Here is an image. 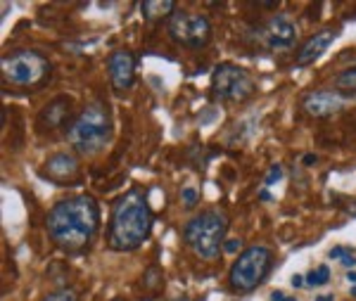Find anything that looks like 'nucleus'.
<instances>
[{
	"label": "nucleus",
	"instance_id": "25",
	"mask_svg": "<svg viewBox=\"0 0 356 301\" xmlns=\"http://www.w3.org/2000/svg\"><path fill=\"white\" fill-rule=\"evenodd\" d=\"M292 287H297V289H300V287H304V285H307V277H302V275H292Z\"/></svg>",
	"mask_w": 356,
	"mask_h": 301
},
{
	"label": "nucleus",
	"instance_id": "9",
	"mask_svg": "<svg viewBox=\"0 0 356 301\" xmlns=\"http://www.w3.org/2000/svg\"><path fill=\"white\" fill-rule=\"evenodd\" d=\"M252 38H254V43L259 48L271 50V53H280V50H290L295 45L297 26L290 17L273 15L252 31Z\"/></svg>",
	"mask_w": 356,
	"mask_h": 301
},
{
	"label": "nucleus",
	"instance_id": "19",
	"mask_svg": "<svg viewBox=\"0 0 356 301\" xmlns=\"http://www.w3.org/2000/svg\"><path fill=\"white\" fill-rule=\"evenodd\" d=\"M328 257L332 261H340L344 268H354L356 266V254L349 247H332Z\"/></svg>",
	"mask_w": 356,
	"mask_h": 301
},
{
	"label": "nucleus",
	"instance_id": "5",
	"mask_svg": "<svg viewBox=\"0 0 356 301\" xmlns=\"http://www.w3.org/2000/svg\"><path fill=\"white\" fill-rule=\"evenodd\" d=\"M273 268V252L264 245H252L238 254V259L231 266L228 273V287L238 294L254 292L257 287L264 285Z\"/></svg>",
	"mask_w": 356,
	"mask_h": 301
},
{
	"label": "nucleus",
	"instance_id": "8",
	"mask_svg": "<svg viewBox=\"0 0 356 301\" xmlns=\"http://www.w3.org/2000/svg\"><path fill=\"white\" fill-rule=\"evenodd\" d=\"M166 31L174 43L191 50H202L211 40V24L204 15L188 13V10H176L166 22Z\"/></svg>",
	"mask_w": 356,
	"mask_h": 301
},
{
	"label": "nucleus",
	"instance_id": "6",
	"mask_svg": "<svg viewBox=\"0 0 356 301\" xmlns=\"http://www.w3.org/2000/svg\"><path fill=\"white\" fill-rule=\"evenodd\" d=\"M3 79L19 88H41L50 81L53 65L38 50H15L3 57Z\"/></svg>",
	"mask_w": 356,
	"mask_h": 301
},
{
	"label": "nucleus",
	"instance_id": "16",
	"mask_svg": "<svg viewBox=\"0 0 356 301\" xmlns=\"http://www.w3.org/2000/svg\"><path fill=\"white\" fill-rule=\"evenodd\" d=\"M140 287H143V292H145L147 301L159 297L164 289V270L159 268V266H150L140 277Z\"/></svg>",
	"mask_w": 356,
	"mask_h": 301
},
{
	"label": "nucleus",
	"instance_id": "28",
	"mask_svg": "<svg viewBox=\"0 0 356 301\" xmlns=\"http://www.w3.org/2000/svg\"><path fill=\"white\" fill-rule=\"evenodd\" d=\"M316 301H335V297H330V294H321V297H316Z\"/></svg>",
	"mask_w": 356,
	"mask_h": 301
},
{
	"label": "nucleus",
	"instance_id": "26",
	"mask_svg": "<svg viewBox=\"0 0 356 301\" xmlns=\"http://www.w3.org/2000/svg\"><path fill=\"white\" fill-rule=\"evenodd\" d=\"M347 280H349V285H352V292L356 294V270H349V273H347Z\"/></svg>",
	"mask_w": 356,
	"mask_h": 301
},
{
	"label": "nucleus",
	"instance_id": "1",
	"mask_svg": "<svg viewBox=\"0 0 356 301\" xmlns=\"http://www.w3.org/2000/svg\"><path fill=\"white\" fill-rule=\"evenodd\" d=\"M100 204L93 195H74L53 204L45 216V230L65 254H83L100 233Z\"/></svg>",
	"mask_w": 356,
	"mask_h": 301
},
{
	"label": "nucleus",
	"instance_id": "23",
	"mask_svg": "<svg viewBox=\"0 0 356 301\" xmlns=\"http://www.w3.org/2000/svg\"><path fill=\"white\" fill-rule=\"evenodd\" d=\"M243 249V240H238V237H233V240H226V245H223V252L226 254H235Z\"/></svg>",
	"mask_w": 356,
	"mask_h": 301
},
{
	"label": "nucleus",
	"instance_id": "21",
	"mask_svg": "<svg viewBox=\"0 0 356 301\" xmlns=\"http://www.w3.org/2000/svg\"><path fill=\"white\" fill-rule=\"evenodd\" d=\"M181 202H183V206H186V209H195V206H197V202H200V193L188 185V188L181 190Z\"/></svg>",
	"mask_w": 356,
	"mask_h": 301
},
{
	"label": "nucleus",
	"instance_id": "10",
	"mask_svg": "<svg viewBox=\"0 0 356 301\" xmlns=\"http://www.w3.org/2000/svg\"><path fill=\"white\" fill-rule=\"evenodd\" d=\"M347 102H349V95H344L340 90H312L302 97V109L309 117L323 119V117H332V114L342 112Z\"/></svg>",
	"mask_w": 356,
	"mask_h": 301
},
{
	"label": "nucleus",
	"instance_id": "18",
	"mask_svg": "<svg viewBox=\"0 0 356 301\" xmlns=\"http://www.w3.org/2000/svg\"><path fill=\"white\" fill-rule=\"evenodd\" d=\"M330 282V268L328 266H316V268L309 270L307 275V285L309 287H323Z\"/></svg>",
	"mask_w": 356,
	"mask_h": 301
},
{
	"label": "nucleus",
	"instance_id": "2",
	"mask_svg": "<svg viewBox=\"0 0 356 301\" xmlns=\"http://www.w3.org/2000/svg\"><path fill=\"white\" fill-rule=\"evenodd\" d=\"M154 213L143 188H131L112 204L107 221V247L112 252H136L150 240Z\"/></svg>",
	"mask_w": 356,
	"mask_h": 301
},
{
	"label": "nucleus",
	"instance_id": "24",
	"mask_svg": "<svg viewBox=\"0 0 356 301\" xmlns=\"http://www.w3.org/2000/svg\"><path fill=\"white\" fill-rule=\"evenodd\" d=\"M271 301H297L292 294H288V292H283V289H273L271 292Z\"/></svg>",
	"mask_w": 356,
	"mask_h": 301
},
{
	"label": "nucleus",
	"instance_id": "27",
	"mask_svg": "<svg viewBox=\"0 0 356 301\" xmlns=\"http://www.w3.org/2000/svg\"><path fill=\"white\" fill-rule=\"evenodd\" d=\"M316 161H318L316 154H307V157H304V164H316Z\"/></svg>",
	"mask_w": 356,
	"mask_h": 301
},
{
	"label": "nucleus",
	"instance_id": "11",
	"mask_svg": "<svg viewBox=\"0 0 356 301\" xmlns=\"http://www.w3.org/2000/svg\"><path fill=\"white\" fill-rule=\"evenodd\" d=\"M107 74L117 92H129L136 83V55L131 50H114L107 57Z\"/></svg>",
	"mask_w": 356,
	"mask_h": 301
},
{
	"label": "nucleus",
	"instance_id": "7",
	"mask_svg": "<svg viewBox=\"0 0 356 301\" xmlns=\"http://www.w3.org/2000/svg\"><path fill=\"white\" fill-rule=\"evenodd\" d=\"M257 90L250 72L233 62H221L211 74V100L214 102H245Z\"/></svg>",
	"mask_w": 356,
	"mask_h": 301
},
{
	"label": "nucleus",
	"instance_id": "3",
	"mask_svg": "<svg viewBox=\"0 0 356 301\" xmlns=\"http://www.w3.org/2000/svg\"><path fill=\"white\" fill-rule=\"evenodd\" d=\"M112 133L114 124L110 105L105 100H93L74 117L72 126L67 129V140L76 154L93 157L112 140Z\"/></svg>",
	"mask_w": 356,
	"mask_h": 301
},
{
	"label": "nucleus",
	"instance_id": "14",
	"mask_svg": "<svg viewBox=\"0 0 356 301\" xmlns=\"http://www.w3.org/2000/svg\"><path fill=\"white\" fill-rule=\"evenodd\" d=\"M337 38V31L335 29H321L318 33H314L307 43L297 50V57H295V67H312L321 55L332 45V40Z\"/></svg>",
	"mask_w": 356,
	"mask_h": 301
},
{
	"label": "nucleus",
	"instance_id": "17",
	"mask_svg": "<svg viewBox=\"0 0 356 301\" xmlns=\"http://www.w3.org/2000/svg\"><path fill=\"white\" fill-rule=\"evenodd\" d=\"M335 88L344 95H356V67H349L335 76Z\"/></svg>",
	"mask_w": 356,
	"mask_h": 301
},
{
	"label": "nucleus",
	"instance_id": "15",
	"mask_svg": "<svg viewBox=\"0 0 356 301\" xmlns=\"http://www.w3.org/2000/svg\"><path fill=\"white\" fill-rule=\"evenodd\" d=\"M140 13L147 22L169 19L176 13V3L174 0H145V3H140Z\"/></svg>",
	"mask_w": 356,
	"mask_h": 301
},
{
	"label": "nucleus",
	"instance_id": "30",
	"mask_svg": "<svg viewBox=\"0 0 356 301\" xmlns=\"http://www.w3.org/2000/svg\"><path fill=\"white\" fill-rule=\"evenodd\" d=\"M112 301H126V299H122V297H117V299H112Z\"/></svg>",
	"mask_w": 356,
	"mask_h": 301
},
{
	"label": "nucleus",
	"instance_id": "4",
	"mask_svg": "<svg viewBox=\"0 0 356 301\" xmlns=\"http://www.w3.org/2000/svg\"><path fill=\"white\" fill-rule=\"evenodd\" d=\"M228 216L221 209H204L197 216H193L183 228L186 245L204 261H214L226 245L228 233Z\"/></svg>",
	"mask_w": 356,
	"mask_h": 301
},
{
	"label": "nucleus",
	"instance_id": "29",
	"mask_svg": "<svg viewBox=\"0 0 356 301\" xmlns=\"http://www.w3.org/2000/svg\"><path fill=\"white\" fill-rule=\"evenodd\" d=\"M169 301H193L191 297H186V294H183V297H176V299H169Z\"/></svg>",
	"mask_w": 356,
	"mask_h": 301
},
{
	"label": "nucleus",
	"instance_id": "13",
	"mask_svg": "<svg viewBox=\"0 0 356 301\" xmlns=\"http://www.w3.org/2000/svg\"><path fill=\"white\" fill-rule=\"evenodd\" d=\"M74 102L72 97L67 95H57L55 100H50L48 105L41 109L38 114V129L41 131H60V129H69L74 121Z\"/></svg>",
	"mask_w": 356,
	"mask_h": 301
},
{
	"label": "nucleus",
	"instance_id": "22",
	"mask_svg": "<svg viewBox=\"0 0 356 301\" xmlns=\"http://www.w3.org/2000/svg\"><path fill=\"white\" fill-rule=\"evenodd\" d=\"M280 178H283V169H280L278 164H273L271 169H268V173H266V181H264V185H266V188H271V185L278 183Z\"/></svg>",
	"mask_w": 356,
	"mask_h": 301
},
{
	"label": "nucleus",
	"instance_id": "20",
	"mask_svg": "<svg viewBox=\"0 0 356 301\" xmlns=\"http://www.w3.org/2000/svg\"><path fill=\"white\" fill-rule=\"evenodd\" d=\"M43 301H81L79 299V292L72 287H62V289H55V292L45 294Z\"/></svg>",
	"mask_w": 356,
	"mask_h": 301
},
{
	"label": "nucleus",
	"instance_id": "12",
	"mask_svg": "<svg viewBox=\"0 0 356 301\" xmlns=\"http://www.w3.org/2000/svg\"><path fill=\"white\" fill-rule=\"evenodd\" d=\"M43 178H48L55 185H69L81 178V166L79 157L74 152H55L45 159L43 164Z\"/></svg>",
	"mask_w": 356,
	"mask_h": 301
}]
</instances>
